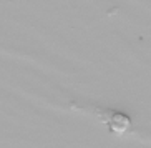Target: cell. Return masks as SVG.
<instances>
[{
    "mask_svg": "<svg viewBox=\"0 0 151 148\" xmlns=\"http://www.w3.org/2000/svg\"><path fill=\"white\" fill-rule=\"evenodd\" d=\"M108 126H110V130L115 131V133H126V131H129V128H131V120H129L128 115L115 112V115L111 117Z\"/></svg>",
    "mask_w": 151,
    "mask_h": 148,
    "instance_id": "1",
    "label": "cell"
}]
</instances>
